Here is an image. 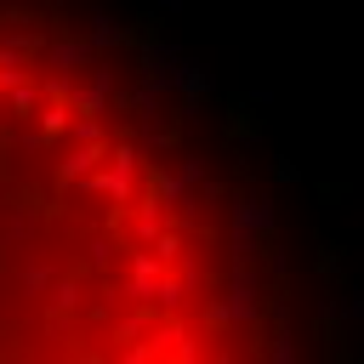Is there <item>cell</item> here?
<instances>
[{
  "label": "cell",
  "mask_w": 364,
  "mask_h": 364,
  "mask_svg": "<svg viewBox=\"0 0 364 364\" xmlns=\"http://www.w3.org/2000/svg\"><path fill=\"white\" fill-rule=\"evenodd\" d=\"M0 364H262L256 273L176 119L0 0Z\"/></svg>",
  "instance_id": "6da1fadb"
}]
</instances>
